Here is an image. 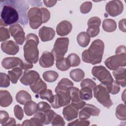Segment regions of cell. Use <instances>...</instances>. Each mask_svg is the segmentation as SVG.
Segmentation results:
<instances>
[{"mask_svg":"<svg viewBox=\"0 0 126 126\" xmlns=\"http://www.w3.org/2000/svg\"><path fill=\"white\" fill-rule=\"evenodd\" d=\"M104 49V44L101 40L99 39L94 40L89 48L83 52L82 54L83 61L93 65L100 63Z\"/></svg>","mask_w":126,"mask_h":126,"instance_id":"1","label":"cell"},{"mask_svg":"<svg viewBox=\"0 0 126 126\" xmlns=\"http://www.w3.org/2000/svg\"><path fill=\"white\" fill-rule=\"evenodd\" d=\"M39 39L32 33H29L26 37V43L24 46V56L26 61L31 63H36L39 58L37 46Z\"/></svg>","mask_w":126,"mask_h":126,"instance_id":"2","label":"cell"},{"mask_svg":"<svg viewBox=\"0 0 126 126\" xmlns=\"http://www.w3.org/2000/svg\"><path fill=\"white\" fill-rule=\"evenodd\" d=\"M21 15L17 9L10 5H4L0 13V26L14 25L19 21L22 24Z\"/></svg>","mask_w":126,"mask_h":126,"instance_id":"3","label":"cell"},{"mask_svg":"<svg viewBox=\"0 0 126 126\" xmlns=\"http://www.w3.org/2000/svg\"><path fill=\"white\" fill-rule=\"evenodd\" d=\"M109 93L106 87L101 83L94 89V95L97 101L104 107L109 108L112 105L113 102L110 98Z\"/></svg>","mask_w":126,"mask_h":126,"instance_id":"4","label":"cell"},{"mask_svg":"<svg viewBox=\"0 0 126 126\" xmlns=\"http://www.w3.org/2000/svg\"><path fill=\"white\" fill-rule=\"evenodd\" d=\"M27 16L29 24L32 29H37L43 23H45L43 12L41 8L32 7L28 11Z\"/></svg>","mask_w":126,"mask_h":126,"instance_id":"5","label":"cell"},{"mask_svg":"<svg viewBox=\"0 0 126 126\" xmlns=\"http://www.w3.org/2000/svg\"><path fill=\"white\" fill-rule=\"evenodd\" d=\"M68 44V37H60L56 39L51 52L56 61L64 58V55L67 51Z\"/></svg>","mask_w":126,"mask_h":126,"instance_id":"6","label":"cell"},{"mask_svg":"<svg viewBox=\"0 0 126 126\" xmlns=\"http://www.w3.org/2000/svg\"><path fill=\"white\" fill-rule=\"evenodd\" d=\"M92 73L105 86L110 85L114 81L110 72L103 66H94L92 69Z\"/></svg>","mask_w":126,"mask_h":126,"instance_id":"7","label":"cell"},{"mask_svg":"<svg viewBox=\"0 0 126 126\" xmlns=\"http://www.w3.org/2000/svg\"><path fill=\"white\" fill-rule=\"evenodd\" d=\"M115 55L108 58L104 62L105 65L110 70H115L126 65V53H115Z\"/></svg>","mask_w":126,"mask_h":126,"instance_id":"8","label":"cell"},{"mask_svg":"<svg viewBox=\"0 0 126 126\" xmlns=\"http://www.w3.org/2000/svg\"><path fill=\"white\" fill-rule=\"evenodd\" d=\"M71 101L69 91L68 92H61L56 93L54 95V99L51 103L53 108H59L67 105Z\"/></svg>","mask_w":126,"mask_h":126,"instance_id":"9","label":"cell"},{"mask_svg":"<svg viewBox=\"0 0 126 126\" xmlns=\"http://www.w3.org/2000/svg\"><path fill=\"white\" fill-rule=\"evenodd\" d=\"M9 32L11 35L14 38L16 43L22 45L26 39L25 33L22 26L19 24H15L9 28Z\"/></svg>","mask_w":126,"mask_h":126,"instance_id":"10","label":"cell"},{"mask_svg":"<svg viewBox=\"0 0 126 126\" xmlns=\"http://www.w3.org/2000/svg\"><path fill=\"white\" fill-rule=\"evenodd\" d=\"M124 5L120 0H114L109 1L105 6V10L112 17H116L121 14L123 11Z\"/></svg>","mask_w":126,"mask_h":126,"instance_id":"11","label":"cell"},{"mask_svg":"<svg viewBox=\"0 0 126 126\" xmlns=\"http://www.w3.org/2000/svg\"><path fill=\"white\" fill-rule=\"evenodd\" d=\"M99 113V109L92 104L86 103L79 113V119L81 120H86L90 118L91 116H98Z\"/></svg>","mask_w":126,"mask_h":126,"instance_id":"12","label":"cell"},{"mask_svg":"<svg viewBox=\"0 0 126 126\" xmlns=\"http://www.w3.org/2000/svg\"><path fill=\"white\" fill-rule=\"evenodd\" d=\"M100 24L101 20L98 17H93L89 19L88 21V28L86 32L90 37H94L98 34Z\"/></svg>","mask_w":126,"mask_h":126,"instance_id":"13","label":"cell"},{"mask_svg":"<svg viewBox=\"0 0 126 126\" xmlns=\"http://www.w3.org/2000/svg\"><path fill=\"white\" fill-rule=\"evenodd\" d=\"M69 92L71 101V104L77 110L82 108L86 104V102L80 98L79 89L72 87L69 89Z\"/></svg>","mask_w":126,"mask_h":126,"instance_id":"14","label":"cell"},{"mask_svg":"<svg viewBox=\"0 0 126 126\" xmlns=\"http://www.w3.org/2000/svg\"><path fill=\"white\" fill-rule=\"evenodd\" d=\"M40 78L39 74L34 70H26L20 79L21 83L26 86L31 85Z\"/></svg>","mask_w":126,"mask_h":126,"instance_id":"15","label":"cell"},{"mask_svg":"<svg viewBox=\"0 0 126 126\" xmlns=\"http://www.w3.org/2000/svg\"><path fill=\"white\" fill-rule=\"evenodd\" d=\"M1 49L4 53L10 55H15L19 51V46L14 41L10 40L2 42Z\"/></svg>","mask_w":126,"mask_h":126,"instance_id":"16","label":"cell"},{"mask_svg":"<svg viewBox=\"0 0 126 126\" xmlns=\"http://www.w3.org/2000/svg\"><path fill=\"white\" fill-rule=\"evenodd\" d=\"M45 121V116L44 113L37 112L30 120L24 121L22 126H42Z\"/></svg>","mask_w":126,"mask_h":126,"instance_id":"17","label":"cell"},{"mask_svg":"<svg viewBox=\"0 0 126 126\" xmlns=\"http://www.w3.org/2000/svg\"><path fill=\"white\" fill-rule=\"evenodd\" d=\"M54 57L51 52L44 51L39 58V65L44 68H48L52 66L54 63Z\"/></svg>","mask_w":126,"mask_h":126,"instance_id":"18","label":"cell"},{"mask_svg":"<svg viewBox=\"0 0 126 126\" xmlns=\"http://www.w3.org/2000/svg\"><path fill=\"white\" fill-rule=\"evenodd\" d=\"M38 35L42 41H48L54 38L55 35V31L53 28L43 26L39 29Z\"/></svg>","mask_w":126,"mask_h":126,"instance_id":"19","label":"cell"},{"mask_svg":"<svg viewBox=\"0 0 126 126\" xmlns=\"http://www.w3.org/2000/svg\"><path fill=\"white\" fill-rule=\"evenodd\" d=\"M23 60L18 57H7L3 59L1 64L6 69H11L16 67H20Z\"/></svg>","mask_w":126,"mask_h":126,"instance_id":"20","label":"cell"},{"mask_svg":"<svg viewBox=\"0 0 126 126\" xmlns=\"http://www.w3.org/2000/svg\"><path fill=\"white\" fill-rule=\"evenodd\" d=\"M126 69L125 67H119L114 70L112 73L116 81L122 87L126 86Z\"/></svg>","mask_w":126,"mask_h":126,"instance_id":"21","label":"cell"},{"mask_svg":"<svg viewBox=\"0 0 126 126\" xmlns=\"http://www.w3.org/2000/svg\"><path fill=\"white\" fill-rule=\"evenodd\" d=\"M72 26L70 22L64 20L59 23L56 27V32L58 35L63 36L68 34L72 30Z\"/></svg>","mask_w":126,"mask_h":126,"instance_id":"22","label":"cell"},{"mask_svg":"<svg viewBox=\"0 0 126 126\" xmlns=\"http://www.w3.org/2000/svg\"><path fill=\"white\" fill-rule=\"evenodd\" d=\"M63 114L66 121H70L77 118L78 110L70 104L63 108Z\"/></svg>","mask_w":126,"mask_h":126,"instance_id":"23","label":"cell"},{"mask_svg":"<svg viewBox=\"0 0 126 126\" xmlns=\"http://www.w3.org/2000/svg\"><path fill=\"white\" fill-rule=\"evenodd\" d=\"M72 87H73V82L68 79L64 78L58 83L55 91L56 93L61 92H68Z\"/></svg>","mask_w":126,"mask_h":126,"instance_id":"24","label":"cell"},{"mask_svg":"<svg viewBox=\"0 0 126 126\" xmlns=\"http://www.w3.org/2000/svg\"><path fill=\"white\" fill-rule=\"evenodd\" d=\"M30 88L34 93L40 94L47 90V85L39 78L36 81L30 85Z\"/></svg>","mask_w":126,"mask_h":126,"instance_id":"25","label":"cell"},{"mask_svg":"<svg viewBox=\"0 0 126 126\" xmlns=\"http://www.w3.org/2000/svg\"><path fill=\"white\" fill-rule=\"evenodd\" d=\"M13 99L10 93L6 90L0 91V105L1 107H6L12 102Z\"/></svg>","mask_w":126,"mask_h":126,"instance_id":"26","label":"cell"},{"mask_svg":"<svg viewBox=\"0 0 126 126\" xmlns=\"http://www.w3.org/2000/svg\"><path fill=\"white\" fill-rule=\"evenodd\" d=\"M16 101L22 105H25L28 101L32 100L31 94L26 91L21 90L16 95Z\"/></svg>","mask_w":126,"mask_h":126,"instance_id":"27","label":"cell"},{"mask_svg":"<svg viewBox=\"0 0 126 126\" xmlns=\"http://www.w3.org/2000/svg\"><path fill=\"white\" fill-rule=\"evenodd\" d=\"M22 73V69L19 67L13 68L11 70L8 71V75L12 83L16 84Z\"/></svg>","mask_w":126,"mask_h":126,"instance_id":"28","label":"cell"},{"mask_svg":"<svg viewBox=\"0 0 126 126\" xmlns=\"http://www.w3.org/2000/svg\"><path fill=\"white\" fill-rule=\"evenodd\" d=\"M91 37L89 34L84 32H80L77 36V41L78 44L82 47H87L90 41Z\"/></svg>","mask_w":126,"mask_h":126,"instance_id":"29","label":"cell"},{"mask_svg":"<svg viewBox=\"0 0 126 126\" xmlns=\"http://www.w3.org/2000/svg\"><path fill=\"white\" fill-rule=\"evenodd\" d=\"M24 110L27 116H32L37 112V104L32 100L28 101L24 105Z\"/></svg>","mask_w":126,"mask_h":126,"instance_id":"30","label":"cell"},{"mask_svg":"<svg viewBox=\"0 0 126 126\" xmlns=\"http://www.w3.org/2000/svg\"><path fill=\"white\" fill-rule=\"evenodd\" d=\"M102 28L106 32H113L117 28L116 22L111 19H104L102 23Z\"/></svg>","mask_w":126,"mask_h":126,"instance_id":"31","label":"cell"},{"mask_svg":"<svg viewBox=\"0 0 126 126\" xmlns=\"http://www.w3.org/2000/svg\"><path fill=\"white\" fill-rule=\"evenodd\" d=\"M70 77L75 82H80L85 76V73L80 68H75L72 70L69 73Z\"/></svg>","mask_w":126,"mask_h":126,"instance_id":"32","label":"cell"},{"mask_svg":"<svg viewBox=\"0 0 126 126\" xmlns=\"http://www.w3.org/2000/svg\"><path fill=\"white\" fill-rule=\"evenodd\" d=\"M43 79L49 83H52L55 82L58 78V73L53 70H48L44 72L42 74Z\"/></svg>","mask_w":126,"mask_h":126,"instance_id":"33","label":"cell"},{"mask_svg":"<svg viewBox=\"0 0 126 126\" xmlns=\"http://www.w3.org/2000/svg\"><path fill=\"white\" fill-rule=\"evenodd\" d=\"M56 65L57 68L61 71H66L71 67L69 62L67 58H63L56 61Z\"/></svg>","mask_w":126,"mask_h":126,"instance_id":"34","label":"cell"},{"mask_svg":"<svg viewBox=\"0 0 126 126\" xmlns=\"http://www.w3.org/2000/svg\"><path fill=\"white\" fill-rule=\"evenodd\" d=\"M92 90L89 88H82L79 90V95L82 100H89L92 98L93 93Z\"/></svg>","mask_w":126,"mask_h":126,"instance_id":"35","label":"cell"},{"mask_svg":"<svg viewBox=\"0 0 126 126\" xmlns=\"http://www.w3.org/2000/svg\"><path fill=\"white\" fill-rule=\"evenodd\" d=\"M116 116L121 121H126V113L125 104H120L117 106L116 109Z\"/></svg>","mask_w":126,"mask_h":126,"instance_id":"36","label":"cell"},{"mask_svg":"<svg viewBox=\"0 0 126 126\" xmlns=\"http://www.w3.org/2000/svg\"><path fill=\"white\" fill-rule=\"evenodd\" d=\"M70 66L75 67L78 66L80 63V59L79 56L75 53L70 54L67 57Z\"/></svg>","mask_w":126,"mask_h":126,"instance_id":"37","label":"cell"},{"mask_svg":"<svg viewBox=\"0 0 126 126\" xmlns=\"http://www.w3.org/2000/svg\"><path fill=\"white\" fill-rule=\"evenodd\" d=\"M105 87H106L108 92L113 94H118L120 90L119 84L116 81H113L110 85Z\"/></svg>","mask_w":126,"mask_h":126,"instance_id":"38","label":"cell"},{"mask_svg":"<svg viewBox=\"0 0 126 126\" xmlns=\"http://www.w3.org/2000/svg\"><path fill=\"white\" fill-rule=\"evenodd\" d=\"M10 78L8 75L4 73L0 72V87L7 88L10 85Z\"/></svg>","mask_w":126,"mask_h":126,"instance_id":"39","label":"cell"},{"mask_svg":"<svg viewBox=\"0 0 126 126\" xmlns=\"http://www.w3.org/2000/svg\"><path fill=\"white\" fill-rule=\"evenodd\" d=\"M40 98L42 99H45L51 103L54 99V95L52 91L50 89H47L44 92L39 94Z\"/></svg>","mask_w":126,"mask_h":126,"instance_id":"40","label":"cell"},{"mask_svg":"<svg viewBox=\"0 0 126 126\" xmlns=\"http://www.w3.org/2000/svg\"><path fill=\"white\" fill-rule=\"evenodd\" d=\"M81 87L82 88H89L92 90H94V88L96 87V83L92 79L89 78H86L82 80L81 83Z\"/></svg>","mask_w":126,"mask_h":126,"instance_id":"41","label":"cell"},{"mask_svg":"<svg viewBox=\"0 0 126 126\" xmlns=\"http://www.w3.org/2000/svg\"><path fill=\"white\" fill-rule=\"evenodd\" d=\"M52 126H64L65 122L63 119V117L57 113L55 114L54 117H53L51 122Z\"/></svg>","mask_w":126,"mask_h":126,"instance_id":"42","label":"cell"},{"mask_svg":"<svg viewBox=\"0 0 126 126\" xmlns=\"http://www.w3.org/2000/svg\"><path fill=\"white\" fill-rule=\"evenodd\" d=\"M92 7V3L91 1H86L83 3L80 7V12L83 14L88 13Z\"/></svg>","mask_w":126,"mask_h":126,"instance_id":"43","label":"cell"},{"mask_svg":"<svg viewBox=\"0 0 126 126\" xmlns=\"http://www.w3.org/2000/svg\"><path fill=\"white\" fill-rule=\"evenodd\" d=\"M45 116V121L44 125H49L51 123L56 113L51 109L44 112Z\"/></svg>","mask_w":126,"mask_h":126,"instance_id":"44","label":"cell"},{"mask_svg":"<svg viewBox=\"0 0 126 126\" xmlns=\"http://www.w3.org/2000/svg\"><path fill=\"white\" fill-rule=\"evenodd\" d=\"M10 38V34L7 28L1 27L0 28V41H4Z\"/></svg>","mask_w":126,"mask_h":126,"instance_id":"45","label":"cell"},{"mask_svg":"<svg viewBox=\"0 0 126 126\" xmlns=\"http://www.w3.org/2000/svg\"><path fill=\"white\" fill-rule=\"evenodd\" d=\"M51 109V106L46 102L41 101L37 104V112H45Z\"/></svg>","mask_w":126,"mask_h":126,"instance_id":"46","label":"cell"},{"mask_svg":"<svg viewBox=\"0 0 126 126\" xmlns=\"http://www.w3.org/2000/svg\"><path fill=\"white\" fill-rule=\"evenodd\" d=\"M14 113L15 117L19 120H22L24 117V112L22 107L19 105H16L14 108Z\"/></svg>","mask_w":126,"mask_h":126,"instance_id":"47","label":"cell"},{"mask_svg":"<svg viewBox=\"0 0 126 126\" xmlns=\"http://www.w3.org/2000/svg\"><path fill=\"white\" fill-rule=\"evenodd\" d=\"M90 121L86 120H81L77 119L68 124V126H88L90 125Z\"/></svg>","mask_w":126,"mask_h":126,"instance_id":"48","label":"cell"},{"mask_svg":"<svg viewBox=\"0 0 126 126\" xmlns=\"http://www.w3.org/2000/svg\"><path fill=\"white\" fill-rule=\"evenodd\" d=\"M9 119L8 113L3 110L0 111V123L1 125L6 123Z\"/></svg>","mask_w":126,"mask_h":126,"instance_id":"49","label":"cell"},{"mask_svg":"<svg viewBox=\"0 0 126 126\" xmlns=\"http://www.w3.org/2000/svg\"><path fill=\"white\" fill-rule=\"evenodd\" d=\"M119 28L121 31L124 32H126V19H122L119 21Z\"/></svg>","mask_w":126,"mask_h":126,"instance_id":"50","label":"cell"},{"mask_svg":"<svg viewBox=\"0 0 126 126\" xmlns=\"http://www.w3.org/2000/svg\"><path fill=\"white\" fill-rule=\"evenodd\" d=\"M16 121L13 118H9V120L5 123L1 125L2 126H15Z\"/></svg>","mask_w":126,"mask_h":126,"instance_id":"51","label":"cell"},{"mask_svg":"<svg viewBox=\"0 0 126 126\" xmlns=\"http://www.w3.org/2000/svg\"><path fill=\"white\" fill-rule=\"evenodd\" d=\"M57 0H43V2L46 6L50 7L54 6L57 3Z\"/></svg>","mask_w":126,"mask_h":126,"instance_id":"52","label":"cell"}]
</instances>
